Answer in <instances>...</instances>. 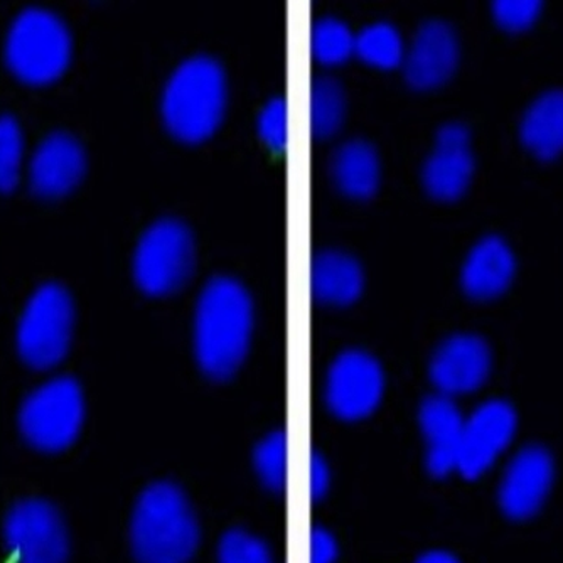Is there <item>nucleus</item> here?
Here are the masks:
<instances>
[{"instance_id": "obj_1", "label": "nucleus", "mask_w": 563, "mask_h": 563, "mask_svg": "<svg viewBox=\"0 0 563 563\" xmlns=\"http://www.w3.org/2000/svg\"><path fill=\"white\" fill-rule=\"evenodd\" d=\"M253 331L250 294L232 277H214L198 299L195 353L199 368L210 378H232L245 362Z\"/></svg>"}, {"instance_id": "obj_2", "label": "nucleus", "mask_w": 563, "mask_h": 563, "mask_svg": "<svg viewBox=\"0 0 563 563\" xmlns=\"http://www.w3.org/2000/svg\"><path fill=\"white\" fill-rule=\"evenodd\" d=\"M228 107L223 66L208 56L183 63L167 80L161 113L167 132L183 144H201L220 129Z\"/></svg>"}, {"instance_id": "obj_3", "label": "nucleus", "mask_w": 563, "mask_h": 563, "mask_svg": "<svg viewBox=\"0 0 563 563\" xmlns=\"http://www.w3.org/2000/svg\"><path fill=\"white\" fill-rule=\"evenodd\" d=\"M198 543V520L176 484L163 481L142 492L131 520L132 553L139 563H188Z\"/></svg>"}, {"instance_id": "obj_4", "label": "nucleus", "mask_w": 563, "mask_h": 563, "mask_svg": "<svg viewBox=\"0 0 563 563\" xmlns=\"http://www.w3.org/2000/svg\"><path fill=\"white\" fill-rule=\"evenodd\" d=\"M4 59L15 80L30 87H49L71 65V31L51 9H24L9 25Z\"/></svg>"}, {"instance_id": "obj_5", "label": "nucleus", "mask_w": 563, "mask_h": 563, "mask_svg": "<svg viewBox=\"0 0 563 563\" xmlns=\"http://www.w3.org/2000/svg\"><path fill=\"white\" fill-rule=\"evenodd\" d=\"M87 419V400L71 376L53 375L25 395L18 413L25 444L44 454H59L80 438Z\"/></svg>"}, {"instance_id": "obj_6", "label": "nucleus", "mask_w": 563, "mask_h": 563, "mask_svg": "<svg viewBox=\"0 0 563 563\" xmlns=\"http://www.w3.org/2000/svg\"><path fill=\"white\" fill-rule=\"evenodd\" d=\"M76 307L65 287L49 282L37 287L24 303L15 328L19 357L34 372L58 368L75 336Z\"/></svg>"}, {"instance_id": "obj_7", "label": "nucleus", "mask_w": 563, "mask_h": 563, "mask_svg": "<svg viewBox=\"0 0 563 563\" xmlns=\"http://www.w3.org/2000/svg\"><path fill=\"white\" fill-rule=\"evenodd\" d=\"M196 246L183 221L166 218L145 230L135 246L132 272L142 292L170 296L188 284L195 271Z\"/></svg>"}, {"instance_id": "obj_8", "label": "nucleus", "mask_w": 563, "mask_h": 563, "mask_svg": "<svg viewBox=\"0 0 563 563\" xmlns=\"http://www.w3.org/2000/svg\"><path fill=\"white\" fill-rule=\"evenodd\" d=\"M2 534L12 563H68V527L49 501L30 498L15 503L5 517Z\"/></svg>"}, {"instance_id": "obj_9", "label": "nucleus", "mask_w": 563, "mask_h": 563, "mask_svg": "<svg viewBox=\"0 0 563 563\" xmlns=\"http://www.w3.org/2000/svg\"><path fill=\"white\" fill-rule=\"evenodd\" d=\"M385 391V373L365 351L350 350L334 360L325 382V400L334 416L357 420L378 407Z\"/></svg>"}, {"instance_id": "obj_10", "label": "nucleus", "mask_w": 563, "mask_h": 563, "mask_svg": "<svg viewBox=\"0 0 563 563\" xmlns=\"http://www.w3.org/2000/svg\"><path fill=\"white\" fill-rule=\"evenodd\" d=\"M84 145L68 132H51L31 151L25 179L41 199L56 201L78 189L87 174Z\"/></svg>"}, {"instance_id": "obj_11", "label": "nucleus", "mask_w": 563, "mask_h": 563, "mask_svg": "<svg viewBox=\"0 0 563 563\" xmlns=\"http://www.w3.org/2000/svg\"><path fill=\"white\" fill-rule=\"evenodd\" d=\"M517 430V413L511 405L492 400L481 405L464 420L457 471L467 479H476L493 466L508 448Z\"/></svg>"}, {"instance_id": "obj_12", "label": "nucleus", "mask_w": 563, "mask_h": 563, "mask_svg": "<svg viewBox=\"0 0 563 563\" xmlns=\"http://www.w3.org/2000/svg\"><path fill=\"white\" fill-rule=\"evenodd\" d=\"M553 457L542 445H528L509 463L499 488V505L514 520H527L540 511L552 489Z\"/></svg>"}, {"instance_id": "obj_13", "label": "nucleus", "mask_w": 563, "mask_h": 563, "mask_svg": "<svg viewBox=\"0 0 563 563\" xmlns=\"http://www.w3.org/2000/svg\"><path fill=\"white\" fill-rule=\"evenodd\" d=\"M492 351L483 338L455 334L438 347L430 362V379L445 397L471 394L486 382Z\"/></svg>"}, {"instance_id": "obj_14", "label": "nucleus", "mask_w": 563, "mask_h": 563, "mask_svg": "<svg viewBox=\"0 0 563 563\" xmlns=\"http://www.w3.org/2000/svg\"><path fill=\"white\" fill-rule=\"evenodd\" d=\"M474 173L470 132L459 123L442 126L432 156L423 166L427 192L442 202L457 201L470 188Z\"/></svg>"}, {"instance_id": "obj_15", "label": "nucleus", "mask_w": 563, "mask_h": 563, "mask_svg": "<svg viewBox=\"0 0 563 563\" xmlns=\"http://www.w3.org/2000/svg\"><path fill=\"white\" fill-rule=\"evenodd\" d=\"M457 63L459 41L451 25L427 22L405 53V78L413 90H435L451 80Z\"/></svg>"}, {"instance_id": "obj_16", "label": "nucleus", "mask_w": 563, "mask_h": 563, "mask_svg": "<svg viewBox=\"0 0 563 563\" xmlns=\"http://www.w3.org/2000/svg\"><path fill=\"white\" fill-rule=\"evenodd\" d=\"M420 427L427 445V470L432 476L445 477L457 471L464 420L457 405L445 395H432L420 407Z\"/></svg>"}, {"instance_id": "obj_17", "label": "nucleus", "mask_w": 563, "mask_h": 563, "mask_svg": "<svg viewBox=\"0 0 563 563\" xmlns=\"http://www.w3.org/2000/svg\"><path fill=\"white\" fill-rule=\"evenodd\" d=\"M514 275V253L498 236H488L471 250L461 282L471 299L489 300L508 289Z\"/></svg>"}, {"instance_id": "obj_18", "label": "nucleus", "mask_w": 563, "mask_h": 563, "mask_svg": "<svg viewBox=\"0 0 563 563\" xmlns=\"http://www.w3.org/2000/svg\"><path fill=\"white\" fill-rule=\"evenodd\" d=\"M331 176L341 195L366 201L376 195L382 179L378 152L365 141L344 142L332 156Z\"/></svg>"}, {"instance_id": "obj_19", "label": "nucleus", "mask_w": 563, "mask_h": 563, "mask_svg": "<svg viewBox=\"0 0 563 563\" xmlns=\"http://www.w3.org/2000/svg\"><path fill=\"white\" fill-rule=\"evenodd\" d=\"M312 294L325 306H350L362 296L365 274L356 258L328 250L312 262Z\"/></svg>"}, {"instance_id": "obj_20", "label": "nucleus", "mask_w": 563, "mask_h": 563, "mask_svg": "<svg viewBox=\"0 0 563 563\" xmlns=\"http://www.w3.org/2000/svg\"><path fill=\"white\" fill-rule=\"evenodd\" d=\"M521 141L539 159L552 161L562 154V90L549 91L534 101L521 122Z\"/></svg>"}, {"instance_id": "obj_21", "label": "nucleus", "mask_w": 563, "mask_h": 563, "mask_svg": "<svg viewBox=\"0 0 563 563\" xmlns=\"http://www.w3.org/2000/svg\"><path fill=\"white\" fill-rule=\"evenodd\" d=\"M404 37L387 22H376L368 25L362 33L356 34V55L365 65L372 68L390 71L404 66Z\"/></svg>"}, {"instance_id": "obj_22", "label": "nucleus", "mask_w": 563, "mask_h": 563, "mask_svg": "<svg viewBox=\"0 0 563 563\" xmlns=\"http://www.w3.org/2000/svg\"><path fill=\"white\" fill-rule=\"evenodd\" d=\"M346 93L338 81L318 78L311 91V126L318 139H331L346 120Z\"/></svg>"}, {"instance_id": "obj_23", "label": "nucleus", "mask_w": 563, "mask_h": 563, "mask_svg": "<svg viewBox=\"0 0 563 563\" xmlns=\"http://www.w3.org/2000/svg\"><path fill=\"white\" fill-rule=\"evenodd\" d=\"M30 152L24 129L12 115H0V195L14 191L25 176Z\"/></svg>"}, {"instance_id": "obj_24", "label": "nucleus", "mask_w": 563, "mask_h": 563, "mask_svg": "<svg viewBox=\"0 0 563 563\" xmlns=\"http://www.w3.org/2000/svg\"><path fill=\"white\" fill-rule=\"evenodd\" d=\"M312 56L319 65L334 68L356 55V36L344 22L322 19L316 22L311 36Z\"/></svg>"}, {"instance_id": "obj_25", "label": "nucleus", "mask_w": 563, "mask_h": 563, "mask_svg": "<svg viewBox=\"0 0 563 563\" xmlns=\"http://www.w3.org/2000/svg\"><path fill=\"white\" fill-rule=\"evenodd\" d=\"M253 463L262 483L272 492H284L287 484V435L284 430L272 432L255 449Z\"/></svg>"}, {"instance_id": "obj_26", "label": "nucleus", "mask_w": 563, "mask_h": 563, "mask_svg": "<svg viewBox=\"0 0 563 563\" xmlns=\"http://www.w3.org/2000/svg\"><path fill=\"white\" fill-rule=\"evenodd\" d=\"M220 563H272L271 550L257 537L243 530L223 534L218 549Z\"/></svg>"}, {"instance_id": "obj_27", "label": "nucleus", "mask_w": 563, "mask_h": 563, "mask_svg": "<svg viewBox=\"0 0 563 563\" xmlns=\"http://www.w3.org/2000/svg\"><path fill=\"white\" fill-rule=\"evenodd\" d=\"M542 11V2L537 0H498L493 4V14L503 30L521 33L537 21Z\"/></svg>"}, {"instance_id": "obj_28", "label": "nucleus", "mask_w": 563, "mask_h": 563, "mask_svg": "<svg viewBox=\"0 0 563 563\" xmlns=\"http://www.w3.org/2000/svg\"><path fill=\"white\" fill-rule=\"evenodd\" d=\"M258 135L264 144L275 152L287 148V106L286 100L268 101L258 115Z\"/></svg>"}, {"instance_id": "obj_29", "label": "nucleus", "mask_w": 563, "mask_h": 563, "mask_svg": "<svg viewBox=\"0 0 563 563\" xmlns=\"http://www.w3.org/2000/svg\"><path fill=\"white\" fill-rule=\"evenodd\" d=\"M336 555L334 537L324 528H314L311 537V563H332Z\"/></svg>"}, {"instance_id": "obj_30", "label": "nucleus", "mask_w": 563, "mask_h": 563, "mask_svg": "<svg viewBox=\"0 0 563 563\" xmlns=\"http://www.w3.org/2000/svg\"><path fill=\"white\" fill-rule=\"evenodd\" d=\"M329 484H331V471H329L328 461L324 455L314 452L311 459V493L314 501L324 498Z\"/></svg>"}, {"instance_id": "obj_31", "label": "nucleus", "mask_w": 563, "mask_h": 563, "mask_svg": "<svg viewBox=\"0 0 563 563\" xmlns=\"http://www.w3.org/2000/svg\"><path fill=\"white\" fill-rule=\"evenodd\" d=\"M417 563H459L454 556L445 552H430L417 560Z\"/></svg>"}]
</instances>
